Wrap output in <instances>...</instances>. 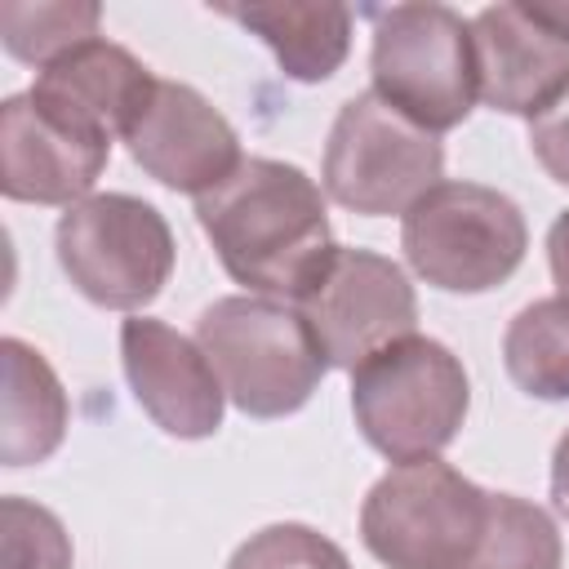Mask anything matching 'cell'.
I'll list each match as a JSON object with an SVG mask.
<instances>
[{
    "label": "cell",
    "mask_w": 569,
    "mask_h": 569,
    "mask_svg": "<svg viewBox=\"0 0 569 569\" xmlns=\"http://www.w3.org/2000/svg\"><path fill=\"white\" fill-rule=\"evenodd\" d=\"M227 569H351V560L338 542H329L311 525L284 520V525H267L249 533L231 551Z\"/></svg>",
    "instance_id": "44dd1931"
},
{
    "label": "cell",
    "mask_w": 569,
    "mask_h": 569,
    "mask_svg": "<svg viewBox=\"0 0 569 569\" xmlns=\"http://www.w3.org/2000/svg\"><path fill=\"white\" fill-rule=\"evenodd\" d=\"M120 360L133 400L147 409V418L160 431L178 440H204L222 427L227 391L200 342H191L173 325L151 316H129L120 325Z\"/></svg>",
    "instance_id": "8fae6325"
},
{
    "label": "cell",
    "mask_w": 569,
    "mask_h": 569,
    "mask_svg": "<svg viewBox=\"0 0 569 569\" xmlns=\"http://www.w3.org/2000/svg\"><path fill=\"white\" fill-rule=\"evenodd\" d=\"M222 18L253 31L280 62L289 80L320 84L329 80L351 49V9L347 4H302V0H276V4H218Z\"/></svg>",
    "instance_id": "9a60e30c"
},
{
    "label": "cell",
    "mask_w": 569,
    "mask_h": 569,
    "mask_svg": "<svg viewBox=\"0 0 569 569\" xmlns=\"http://www.w3.org/2000/svg\"><path fill=\"white\" fill-rule=\"evenodd\" d=\"M373 93L427 133H445L471 116L476 53L471 22L449 4L373 9L369 49Z\"/></svg>",
    "instance_id": "5b68a950"
},
{
    "label": "cell",
    "mask_w": 569,
    "mask_h": 569,
    "mask_svg": "<svg viewBox=\"0 0 569 569\" xmlns=\"http://www.w3.org/2000/svg\"><path fill=\"white\" fill-rule=\"evenodd\" d=\"M58 262L67 280L111 311H138L160 298L173 276V231L164 213L124 191H98L62 209Z\"/></svg>",
    "instance_id": "ba28073f"
},
{
    "label": "cell",
    "mask_w": 569,
    "mask_h": 569,
    "mask_svg": "<svg viewBox=\"0 0 569 569\" xmlns=\"http://www.w3.org/2000/svg\"><path fill=\"white\" fill-rule=\"evenodd\" d=\"M551 502L569 520V431L556 440V453H551Z\"/></svg>",
    "instance_id": "cb8c5ba5"
},
{
    "label": "cell",
    "mask_w": 569,
    "mask_h": 569,
    "mask_svg": "<svg viewBox=\"0 0 569 569\" xmlns=\"http://www.w3.org/2000/svg\"><path fill=\"white\" fill-rule=\"evenodd\" d=\"M409 267L445 293H485L516 276L529 249L525 213L480 182H436L400 222Z\"/></svg>",
    "instance_id": "8992f818"
},
{
    "label": "cell",
    "mask_w": 569,
    "mask_h": 569,
    "mask_svg": "<svg viewBox=\"0 0 569 569\" xmlns=\"http://www.w3.org/2000/svg\"><path fill=\"white\" fill-rule=\"evenodd\" d=\"M196 342L209 356L227 400L249 418L298 413L329 369L298 307L258 293H236L204 307L196 320Z\"/></svg>",
    "instance_id": "7a4b0ae2"
},
{
    "label": "cell",
    "mask_w": 569,
    "mask_h": 569,
    "mask_svg": "<svg viewBox=\"0 0 569 569\" xmlns=\"http://www.w3.org/2000/svg\"><path fill=\"white\" fill-rule=\"evenodd\" d=\"M445 173V147L436 133L418 129L400 111H391L373 89L356 93L338 107L320 182L329 200L351 213L387 218L409 213Z\"/></svg>",
    "instance_id": "52a82bcc"
},
{
    "label": "cell",
    "mask_w": 569,
    "mask_h": 569,
    "mask_svg": "<svg viewBox=\"0 0 569 569\" xmlns=\"http://www.w3.org/2000/svg\"><path fill=\"white\" fill-rule=\"evenodd\" d=\"M529 147H533L538 164L560 187H569V89L538 120H529Z\"/></svg>",
    "instance_id": "7402d4cb"
},
{
    "label": "cell",
    "mask_w": 569,
    "mask_h": 569,
    "mask_svg": "<svg viewBox=\"0 0 569 569\" xmlns=\"http://www.w3.org/2000/svg\"><path fill=\"white\" fill-rule=\"evenodd\" d=\"M502 365L533 400H569V298H538L502 333Z\"/></svg>",
    "instance_id": "e0dca14e"
},
{
    "label": "cell",
    "mask_w": 569,
    "mask_h": 569,
    "mask_svg": "<svg viewBox=\"0 0 569 569\" xmlns=\"http://www.w3.org/2000/svg\"><path fill=\"white\" fill-rule=\"evenodd\" d=\"M129 156L169 191L204 196L240 169V138L231 120L191 84L160 80L138 124L124 133Z\"/></svg>",
    "instance_id": "30bf717a"
},
{
    "label": "cell",
    "mask_w": 569,
    "mask_h": 569,
    "mask_svg": "<svg viewBox=\"0 0 569 569\" xmlns=\"http://www.w3.org/2000/svg\"><path fill=\"white\" fill-rule=\"evenodd\" d=\"M547 262H551V280L560 289V298H569V209L547 231Z\"/></svg>",
    "instance_id": "603a6c76"
},
{
    "label": "cell",
    "mask_w": 569,
    "mask_h": 569,
    "mask_svg": "<svg viewBox=\"0 0 569 569\" xmlns=\"http://www.w3.org/2000/svg\"><path fill=\"white\" fill-rule=\"evenodd\" d=\"M471 409L462 360L422 333H409L351 369V413L360 436L391 462L436 458Z\"/></svg>",
    "instance_id": "3957f363"
},
{
    "label": "cell",
    "mask_w": 569,
    "mask_h": 569,
    "mask_svg": "<svg viewBox=\"0 0 569 569\" xmlns=\"http://www.w3.org/2000/svg\"><path fill=\"white\" fill-rule=\"evenodd\" d=\"M489 493L440 458L396 462L360 507V538L387 569H467Z\"/></svg>",
    "instance_id": "277c9868"
},
{
    "label": "cell",
    "mask_w": 569,
    "mask_h": 569,
    "mask_svg": "<svg viewBox=\"0 0 569 569\" xmlns=\"http://www.w3.org/2000/svg\"><path fill=\"white\" fill-rule=\"evenodd\" d=\"M200 231L236 284L258 298L298 302L333 258L320 187L284 160L249 156L196 200Z\"/></svg>",
    "instance_id": "6da1fadb"
},
{
    "label": "cell",
    "mask_w": 569,
    "mask_h": 569,
    "mask_svg": "<svg viewBox=\"0 0 569 569\" xmlns=\"http://www.w3.org/2000/svg\"><path fill=\"white\" fill-rule=\"evenodd\" d=\"M102 9L93 0H4L0 4V40L18 62H53L80 40H93Z\"/></svg>",
    "instance_id": "d6986e66"
},
{
    "label": "cell",
    "mask_w": 569,
    "mask_h": 569,
    "mask_svg": "<svg viewBox=\"0 0 569 569\" xmlns=\"http://www.w3.org/2000/svg\"><path fill=\"white\" fill-rule=\"evenodd\" d=\"M293 307L329 369H356L373 351L418 329V298L409 276L373 249L338 244L316 284Z\"/></svg>",
    "instance_id": "9c48e42d"
},
{
    "label": "cell",
    "mask_w": 569,
    "mask_h": 569,
    "mask_svg": "<svg viewBox=\"0 0 569 569\" xmlns=\"http://www.w3.org/2000/svg\"><path fill=\"white\" fill-rule=\"evenodd\" d=\"M4 356V418H0V462L31 467L44 462L67 436V391L49 360L22 338L0 342Z\"/></svg>",
    "instance_id": "2e32d148"
},
{
    "label": "cell",
    "mask_w": 569,
    "mask_h": 569,
    "mask_svg": "<svg viewBox=\"0 0 569 569\" xmlns=\"http://www.w3.org/2000/svg\"><path fill=\"white\" fill-rule=\"evenodd\" d=\"M0 551L4 569H71V538L62 520L27 498L0 502Z\"/></svg>",
    "instance_id": "ffe728a7"
},
{
    "label": "cell",
    "mask_w": 569,
    "mask_h": 569,
    "mask_svg": "<svg viewBox=\"0 0 569 569\" xmlns=\"http://www.w3.org/2000/svg\"><path fill=\"white\" fill-rule=\"evenodd\" d=\"M476 98L493 111L538 120L569 89V40L529 4H489L471 18Z\"/></svg>",
    "instance_id": "7c38bea8"
},
{
    "label": "cell",
    "mask_w": 569,
    "mask_h": 569,
    "mask_svg": "<svg viewBox=\"0 0 569 569\" xmlns=\"http://www.w3.org/2000/svg\"><path fill=\"white\" fill-rule=\"evenodd\" d=\"M156 84L160 80L124 44L93 36V40L71 44L53 62H44L27 98L53 120L111 142L138 124Z\"/></svg>",
    "instance_id": "5bb4252c"
},
{
    "label": "cell",
    "mask_w": 569,
    "mask_h": 569,
    "mask_svg": "<svg viewBox=\"0 0 569 569\" xmlns=\"http://www.w3.org/2000/svg\"><path fill=\"white\" fill-rule=\"evenodd\" d=\"M529 9H533L551 31H560V36L569 40V0H529Z\"/></svg>",
    "instance_id": "d4e9b609"
},
{
    "label": "cell",
    "mask_w": 569,
    "mask_h": 569,
    "mask_svg": "<svg viewBox=\"0 0 569 569\" xmlns=\"http://www.w3.org/2000/svg\"><path fill=\"white\" fill-rule=\"evenodd\" d=\"M111 160V142L40 111L27 93L0 107V191L22 204H80Z\"/></svg>",
    "instance_id": "4fadbf2b"
},
{
    "label": "cell",
    "mask_w": 569,
    "mask_h": 569,
    "mask_svg": "<svg viewBox=\"0 0 569 569\" xmlns=\"http://www.w3.org/2000/svg\"><path fill=\"white\" fill-rule=\"evenodd\" d=\"M556 520L516 493H489V520L467 569H560Z\"/></svg>",
    "instance_id": "ac0fdd59"
}]
</instances>
